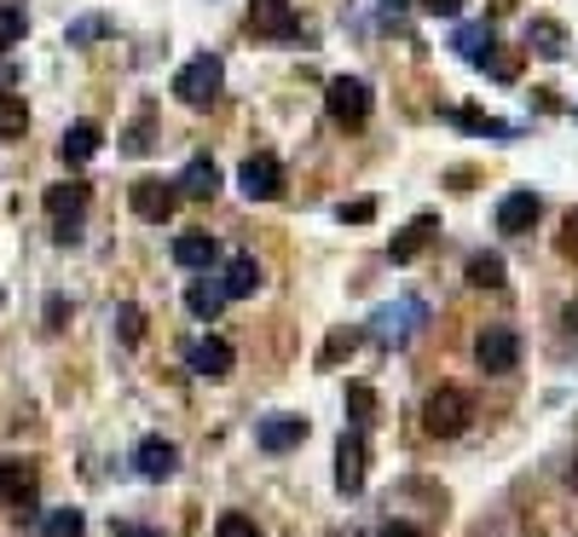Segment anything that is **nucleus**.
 I'll return each mask as SVG.
<instances>
[{
  "label": "nucleus",
  "instance_id": "obj_17",
  "mask_svg": "<svg viewBox=\"0 0 578 537\" xmlns=\"http://www.w3.org/2000/svg\"><path fill=\"white\" fill-rule=\"evenodd\" d=\"M98 145H105V134H98V122H70L59 150H64V162H70V168H82V162H93V157H98Z\"/></svg>",
  "mask_w": 578,
  "mask_h": 537
},
{
  "label": "nucleus",
  "instance_id": "obj_27",
  "mask_svg": "<svg viewBox=\"0 0 578 537\" xmlns=\"http://www.w3.org/2000/svg\"><path fill=\"white\" fill-rule=\"evenodd\" d=\"M347 422H354V428H370V422H376V393L365 388V381H354V388H347Z\"/></svg>",
  "mask_w": 578,
  "mask_h": 537
},
{
  "label": "nucleus",
  "instance_id": "obj_31",
  "mask_svg": "<svg viewBox=\"0 0 578 537\" xmlns=\"http://www.w3.org/2000/svg\"><path fill=\"white\" fill-rule=\"evenodd\" d=\"M354 347H359V329H341V336H330V347H324V358H318V365L330 370L336 358H341V352H354Z\"/></svg>",
  "mask_w": 578,
  "mask_h": 537
},
{
  "label": "nucleus",
  "instance_id": "obj_5",
  "mask_svg": "<svg viewBox=\"0 0 578 537\" xmlns=\"http://www.w3.org/2000/svg\"><path fill=\"white\" fill-rule=\"evenodd\" d=\"M46 214H53L59 243H75V225H82V214H87V186H75V179L46 186Z\"/></svg>",
  "mask_w": 578,
  "mask_h": 537
},
{
  "label": "nucleus",
  "instance_id": "obj_30",
  "mask_svg": "<svg viewBox=\"0 0 578 537\" xmlns=\"http://www.w3.org/2000/svg\"><path fill=\"white\" fill-rule=\"evenodd\" d=\"M98 35H111V18H75L70 23V46H87Z\"/></svg>",
  "mask_w": 578,
  "mask_h": 537
},
{
  "label": "nucleus",
  "instance_id": "obj_42",
  "mask_svg": "<svg viewBox=\"0 0 578 537\" xmlns=\"http://www.w3.org/2000/svg\"><path fill=\"white\" fill-rule=\"evenodd\" d=\"M406 7H411V0H382V12H388V18H393V12H406Z\"/></svg>",
  "mask_w": 578,
  "mask_h": 537
},
{
  "label": "nucleus",
  "instance_id": "obj_21",
  "mask_svg": "<svg viewBox=\"0 0 578 537\" xmlns=\"http://www.w3.org/2000/svg\"><path fill=\"white\" fill-rule=\"evenodd\" d=\"M174 186H180V197H214V191H220V168H214L209 157H191Z\"/></svg>",
  "mask_w": 578,
  "mask_h": 537
},
{
  "label": "nucleus",
  "instance_id": "obj_29",
  "mask_svg": "<svg viewBox=\"0 0 578 537\" xmlns=\"http://www.w3.org/2000/svg\"><path fill=\"white\" fill-rule=\"evenodd\" d=\"M23 127H30V110H23L18 98L7 93V98H0V134H7V139H18Z\"/></svg>",
  "mask_w": 578,
  "mask_h": 537
},
{
  "label": "nucleus",
  "instance_id": "obj_13",
  "mask_svg": "<svg viewBox=\"0 0 578 537\" xmlns=\"http://www.w3.org/2000/svg\"><path fill=\"white\" fill-rule=\"evenodd\" d=\"M307 417H266L261 428H255V445L261 451H272V456H284V451H295V445H307Z\"/></svg>",
  "mask_w": 578,
  "mask_h": 537
},
{
  "label": "nucleus",
  "instance_id": "obj_36",
  "mask_svg": "<svg viewBox=\"0 0 578 537\" xmlns=\"http://www.w3.org/2000/svg\"><path fill=\"white\" fill-rule=\"evenodd\" d=\"M122 150H128V157H145V150H150V122H139L134 134H128V145H122Z\"/></svg>",
  "mask_w": 578,
  "mask_h": 537
},
{
  "label": "nucleus",
  "instance_id": "obj_19",
  "mask_svg": "<svg viewBox=\"0 0 578 537\" xmlns=\"http://www.w3.org/2000/svg\"><path fill=\"white\" fill-rule=\"evenodd\" d=\"M422 318H429V306H422V301H406V306H399V313L388 306V313H376V324H382V329H376V336H382V341H406V336H411V329H417Z\"/></svg>",
  "mask_w": 578,
  "mask_h": 537
},
{
  "label": "nucleus",
  "instance_id": "obj_8",
  "mask_svg": "<svg viewBox=\"0 0 578 537\" xmlns=\"http://www.w3.org/2000/svg\"><path fill=\"white\" fill-rule=\"evenodd\" d=\"M238 186H243V197L249 202H272V197H284V168H279V157H249L243 168H238Z\"/></svg>",
  "mask_w": 578,
  "mask_h": 537
},
{
  "label": "nucleus",
  "instance_id": "obj_38",
  "mask_svg": "<svg viewBox=\"0 0 578 537\" xmlns=\"http://www.w3.org/2000/svg\"><path fill=\"white\" fill-rule=\"evenodd\" d=\"M422 12H434V18H458V12H463V0H422Z\"/></svg>",
  "mask_w": 578,
  "mask_h": 537
},
{
  "label": "nucleus",
  "instance_id": "obj_33",
  "mask_svg": "<svg viewBox=\"0 0 578 537\" xmlns=\"http://www.w3.org/2000/svg\"><path fill=\"white\" fill-rule=\"evenodd\" d=\"M116 324H122V341H139V336H145V318H139V306H122V313H116Z\"/></svg>",
  "mask_w": 578,
  "mask_h": 537
},
{
  "label": "nucleus",
  "instance_id": "obj_43",
  "mask_svg": "<svg viewBox=\"0 0 578 537\" xmlns=\"http://www.w3.org/2000/svg\"><path fill=\"white\" fill-rule=\"evenodd\" d=\"M567 480H572V485H578V456H572V468H567Z\"/></svg>",
  "mask_w": 578,
  "mask_h": 537
},
{
  "label": "nucleus",
  "instance_id": "obj_14",
  "mask_svg": "<svg viewBox=\"0 0 578 537\" xmlns=\"http://www.w3.org/2000/svg\"><path fill=\"white\" fill-rule=\"evenodd\" d=\"M249 23H255V35H266V41H295L301 35V18L290 12V0H255Z\"/></svg>",
  "mask_w": 578,
  "mask_h": 537
},
{
  "label": "nucleus",
  "instance_id": "obj_26",
  "mask_svg": "<svg viewBox=\"0 0 578 537\" xmlns=\"http://www.w3.org/2000/svg\"><path fill=\"white\" fill-rule=\"evenodd\" d=\"M46 537H87V520H82V508H53V515L41 520Z\"/></svg>",
  "mask_w": 578,
  "mask_h": 537
},
{
  "label": "nucleus",
  "instance_id": "obj_16",
  "mask_svg": "<svg viewBox=\"0 0 578 537\" xmlns=\"http://www.w3.org/2000/svg\"><path fill=\"white\" fill-rule=\"evenodd\" d=\"M434 225H440L434 214H417V220L406 225V232H399V238L388 243V254H393V266H411V261H417V254H422V249H429V243H434Z\"/></svg>",
  "mask_w": 578,
  "mask_h": 537
},
{
  "label": "nucleus",
  "instance_id": "obj_7",
  "mask_svg": "<svg viewBox=\"0 0 578 537\" xmlns=\"http://www.w3.org/2000/svg\"><path fill=\"white\" fill-rule=\"evenodd\" d=\"M324 105H330V116H336L341 127H365V122H370V87L354 82V75H336L330 93H324Z\"/></svg>",
  "mask_w": 578,
  "mask_h": 537
},
{
  "label": "nucleus",
  "instance_id": "obj_25",
  "mask_svg": "<svg viewBox=\"0 0 578 537\" xmlns=\"http://www.w3.org/2000/svg\"><path fill=\"white\" fill-rule=\"evenodd\" d=\"M469 284L474 289H497V284H504V254H474V261H469Z\"/></svg>",
  "mask_w": 578,
  "mask_h": 537
},
{
  "label": "nucleus",
  "instance_id": "obj_10",
  "mask_svg": "<svg viewBox=\"0 0 578 537\" xmlns=\"http://www.w3.org/2000/svg\"><path fill=\"white\" fill-rule=\"evenodd\" d=\"M174 468H180V445L174 440H157V433H150V440L134 445V474L139 480H174Z\"/></svg>",
  "mask_w": 578,
  "mask_h": 537
},
{
  "label": "nucleus",
  "instance_id": "obj_11",
  "mask_svg": "<svg viewBox=\"0 0 578 537\" xmlns=\"http://www.w3.org/2000/svg\"><path fill=\"white\" fill-rule=\"evenodd\" d=\"M336 492L341 497L365 492V440H359V428L341 433V445H336Z\"/></svg>",
  "mask_w": 578,
  "mask_h": 537
},
{
  "label": "nucleus",
  "instance_id": "obj_24",
  "mask_svg": "<svg viewBox=\"0 0 578 537\" xmlns=\"http://www.w3.org/2000/svg\"><path fill=\"white\" fill-rule=\"evenodd\" d=\"M451 122L469 127V134H486V139H515V127L497 122V116H486V110H451Z\"/></svg>",
  "mask_w": 578,
  "mask_h": 537
},
{
  "label": "nucleus",
  "instance_id": "obj_9",
  "mask_svg": "<svg viewBox=\"0 0 578 537\" xmlns=\"http://www.w3.org/2000/svg\"><path fill=\"white\" fill-rule=\"evenodd\" d=\"M544 214V197L538 191H509L504 202H497V232H509V238H526L538 225Z\"/></svg>",
  "mask_w": 578,
  "mask_h": 537
},
{
  "label": "nucleus",
  "instance_id": "obj_18",
  "mask_svg": "<svg viewBox=\"0 0 578 537\" xmlns=\"http://www.w3.org/2000/svg\"><path fill=\"white\" fill-rule=\"evenodd\" d=\"M174 261H180L186 272H209L220 261V243L209 232H186V238H174Z\"/></svg>",
  "mask_w": 578,
  "mask_h": 537
},
{
  "label": "nucleus",
  "instance_id": "obj_1",
  "mask_svg": "<svg viewBox=\"0 0 578 537\" xmlns=\"http://www.w3.org/2000/svg\"><path fill=\"white\" fill-rule=\"evenodd\" d=\"M220 82H225V64L214 53H197L180 75H174V93H180V105L203 110V105H214V98H220Z\"/></svg>",
  "mask_w": 578,
  "mask_h": 537
},
{
  "label": "nucleus",
  "instance_id": "obj_32",
  "mask_svg": "<svg viewBox=\"0 0 578 537\" xmlns=\"http://www.w3.org/2000/svg\"><path fill=\"white\" fill-rule=\"evenodd\" d=\"M214 537H255V520H249V515H220Z\"/></svg>",
  "mask_w": 578,
  "mask_h": 537
},
{
  "label": "nucleus",
  "instance_id": "obj_4",
  "mask_svg": "<svg viewBox=\"0 0 578 537\" xmlns=\"http://www.w3.org/2000/svg\"><path fill=\"white\" fill-rule=\"evenodd\" d=\"M474 365H481L486 376H509V370H521V336H515V329H504V324L481 329V341H474Z\"/></svg>",
  "mask_w": 578,
  "mask_h": 537
},
{
  "label": "nucleus",
  "instance_id": "obj_35",
  "mask_svg": "<svg viewBox=\"0 0 578 537\" xmlns=\"http://www.w3.org/2000/svg\"><path fill=\"white\" fill-rule=\"evenodd\" d=\"M336 214H341V220H354V225H365V220L376 214V202H370V197H359V202H341Z\"/></svg>",
  "mask_w": 578,
  "mask_h": 537
},
{
  "label": "nucleus",
  "instance_id": "obj_12",
  "mask_svg": "<svg viewBox=\"0 0 578 537\" xmlns=\"http://www.w3.org/2000/svg\"><path fill=\"white\" fill-rule=\"evenodd\" d=\"M186 365H191L197 376L220 381V376H232L238 352H232V341H220V336H203V341H191V347H186Z\"/></svg>",
  "mask_w": 578,
  "mask_h": 537
},
{
  "label": "nucleus",
  "instance_id": "obj_23",
  "mask_svg": "<svg viewBox=\"0 0 578 537\" xmlns=\"http://www.w3.org/2000/svg\"><path fill=\"white\" fill-rule=\"evenodd\" d=\"M186 306H191V318L214 324L220 306H225V289H220V284H191V289H186Z\"/></svg>",
  "mask_w": 578,
  "mask_h": 537
},
{
  "label": "nucleus",
  "instance_id": "obj_39",
  "mask_svg": "<svg viewBox=\"0 0 578 537\" xmlns=\"http://www.w3.org/2000/svg\"><path fill=\"white\" fill-rule=\"evenodd\" d=\"M376 537H422V531H417V526H406V520H388V526L376 531Z\"/></svg>",
  "mask_w": 578,
  "mask_h": 537
},
{
  "label": "nucleus",
  "instance_id": "obj_20",
  "mask_svg": "<svg viewBox=\"0 0 578 537\" xmlns=\"http://www.w3.org/2000/svg\"><path fill=\"white\" fill-rule=\"evenodd\" d=\"M220 289H225V301H243V295H255V289H261V261H255V254H238V261L225 266Z\"/></svg>",
  "mask_w": 578,
  "mask_h": 537
},
{
  "label": "nucleus",
  "instance_id": "obj_28",
  "mask_svg": "<svg viewBox=\"0 0 578 537\" xmlns=\"http://www.w3.org/2000/svg\"><path fill=\"white\" fill-rule=\"evenodd\" d=\"M23 30H30L23 7H0V53H12V46L23 41Z\"/></svg>",
  "mask_w": 578,
  "mask_h": 537
},
{
  "label": "nucleus",
  "instance_id": "obj_37",
  "mask_svg": "<svg viewBox=\"0 0 578 537\" xmlns=\"http://www.w3.org/2000/svg\"><path fill=\"white\" fill-rule=\"evenodd\" d=\"M64 313H70V301H64V295L46 301V329H64Z\"/></svg>",
  "mask_w": 578,
  "mask_h": 537
},
{
  "label": "nucleus",
  "instance_id": "obj_34",
  "mask_svg": "<svg viewBox=\"0 0 578 537\" xmlns=\"http://www.w3.org/2000/svg\"><path fill=\"white\" fill-rule=\"evenodd\" d=\"M561 254H567V261H578V209L561 220Z\"/></svg>",
  "mask_w": 578,
  "mask_h": 537
},
{
  "label": "nucleus",
  "instance_id": "obj_6",
  "mask_svg": "<svg viewBox=\"0 0 578 537\" xmlns=\"http://www.w3.org/2000/svg\"><path fill=\"white\" fill-rule=\"evenodd\" d=\"M128 202H134L139 220L162 225V220H174V209H180V186H174V179H134Z\"/></svg>",
  "mask_w": 578,
  "mask_h": 537
},
{
  "label": "nucleus",
  "instance_id": "obj_15",
  "mask_svg": "<svg viewBox=\"0 0 578 537\" xmlns=\"http://www.w3.org/2000/svg\"><path fill=\"white\" fill-rule=\"evenodd\" d=\"M0 497H7L18 515H35V468L30 463H0Z\"/></svg>",
  "mask_w": 578,
  "mask_h": 537
},
{
  "label": "nucleus",
  "instance_id": "obj_22",
  "mask_svg": "<svg viewBox=\"0 0 578 537\" xmlns=\"http://www.w3.org/2000/svg\"><path fill=\"white\" fill-rule=\"evenodd\" d=\"M526 46H533L538 59H561L567 53V35H561V23H549V18H538L533 30H526Z\"/></svg>",
  "mask_w": 578,
  "mask_h": 537
},
{
  "label": "nucleus",
  "instance_id": "obj_3",
  "mask_svg": "<svg viewBox=\"0 0 578 537\" xmlns=\"http://www.w3.org/2000/svg\"><path fill=\"white\" fill-rule=\"evenodd\" d=\"M451 46H458V53H463L474 70H492L497 82H509V75H515V59H497V35H492V23H463Z\"/></svg>",
  "mask_w": 578,
  "mask_h": 537
},
{
  "label": "nucleus",
  "instance_id": "obj_40",
  "mask_svg": "<svg viewBox=\"0 0 578 537\" xmlns=\"http://www.w3.org/2000/svg\"><path fill=\"white\" fill-rule=\"evenodd\" d=\"M122 537H162V531H150V526H116Z\"/></svg>",
  "mask_w": 578,
  "mask_h": 537
},
{
  "label": "nucleus",
  "instance_id": "obj_41",
  "mask_svg": "<svg viewBox=\"0 0 578 537\" xmlns=\"http://www.w3.org/2000/svg\"><path fill=\"white\" fill-rule=\"evenodd\" d=\"M561 324H567V329H572V336H578V301H572V306H567V313H561Z\"/></svg>",
  "mask_w": 578,
  "mask_h": 537
},
{
  "label": "nucleus",
  "instance_id": "obj_2",
  "mask_svg": "<svg viewBox=\"0 0 578 537\" xmlns=\"http://www.w3.org/2000/svg\"><path fill=\"white\" fill-rule=\"evenodd\" d=\"M469 417H474V404H469L463 388H440V393H429V404H422V428H429L434 440H458L469 428Z\"/></svg>",
  "mask_w": 578,
  "mask_h": 537
}]
</instances>
